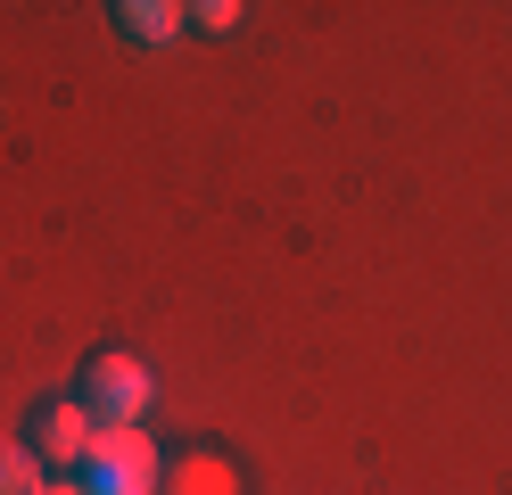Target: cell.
I'll use <instances>...</instances> for the list:
<instances>
[{
	"label": "cell",
	"mask_w": 512,
	"mask_h": 495,
	"mask_svg": "<svg viewBox=\"0 0 512 495\" xmlns=\"http://www.w3.org/2000/svg\"><path fill=\"white\" fill-rule=\"evenodd\" d=\"M83 487L91 495H157V446L133 429H91V454H83Z\"/></svg>",
	"instance_id": "obj_1"
},
{
	"label": "cell",
	"mask_w": 512,
	"mask_h": 495,
	"mask_svg": "<svg viewBox=\"0 0 512 495\" xmlns=\"http://www.w3.org/2000/svg\"><path fill=\"white\" fill-rule=\"evenodd\" d=\"M25 454L50 462V471H58V462H83V454H91V413L75 405V396H67V405H42V413H34V438H25Z\"/></svg>",
	"instance_id": "obj_3"
},
{
	"label": "cell",
	"mask_w": 512,
	"mask_h": 495,
	"mask_svg": "<svg viewBox=\"0 0 512 495\" xmlns=\"http://www.w3.org/2000/svg\"><path fill=\"white\" fill-rule=\"evenodd\" d=\"M42 495H91L83 479H42Z\"/></svg>",
	"instance_id": "obj_8"
},
{
	"label": "cell",
	"mask_w": 512,
	"mask_h": 495,
	"mask_svg": "<svg viewBox=\"0 0 512 495\" xmlns=\"http://www.w3.org/2000/svg\"><path fill=\"white\" fill-rule=\"evenodd\" d=\"M190 25H199V33H232L240 9H232V0H199V9H190Z\"/></svg>",
	"instance_id": "obj_7"
},
{
	"label": "cell",
	"mask_w": 512,
	"mask_h": 495,
	"mask_svg": "<svg viewBox=\"0 0 512 495\" xmlns=\"http://www.w3.org/2000/svg\"><path fill=\"white\" fill-rule=\"evenodd\" d=\"M75 405L100 421V429H133V413L149 405V372H141L133 355L108 347V355H91L83 372H75Z\"/></svg>",
	"instance_id": "obj_2"
},
{
	"label": "cell",
	"mask_w": 512,
	"mask_h": 495,
	"mask_svg": "<svg viewBox=\"0 0 512 495\" xmlns=\"http://www.w3.org/2000/svg\"><path fill=\"white\" fill-rule=\"evenodd\" d=\"M166 495H240V487H232V471H223V462L199 454V462H182V471L166 479Z\"/></svg>",
	"instance_id": "obj_5"
},
{
	"label": "cell",
	"mask_w": 512,
	"mask_h": 495,
	"mask_svg": "<svg viewBox=\"0 0 512 495\" xmlns=\"http://www.w3.org/2000/svg\"><path fill=\"white\" fill-rule=\"evenodd\" d=\"M108 17H116V33H133V42H174L190 9H174V0H116Z\"/></svg>",
	"instance_id": "obj_4"
},
{
	"label": "cell",
	"mask_w": 512,
	"mask_h": 495,
	"mask_svg": "<svg viewBox=\"0 0 512 495\" xmlns=\"http://www.w3.org/2000/svg\"><path fill=\"white\" fill-rule=\"evenodd\" d=\"M0 495H42V462L17 438H0Z\"/></svg>",
	"instance_id": "obj_6"
}]
</instances>
